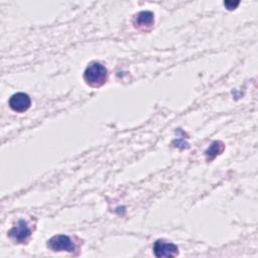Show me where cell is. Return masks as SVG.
Instances as JSON below:
<instances>
[{"mask_svg":"<svg viewBox=\"0 0 258 258\" xmlns=\"http://www.w3.org/2000/svg\"><path fill=\"white\" fill-rule=\"evenodd\" d=\"M154 22V15L151 11H141L135 15L134 25L138 28L149 27Z\"/></svg>","mask_w":258,"mask_h":258,"instance_id":"8992f818","label":"cell"},{"mask_svg":"<svg viewBox=\"0 0 258 258\" xmlns=\"http://www.w3.org/2000/svg\"><path fill=\"white\" fill-rule=\"evenodd\" d=\"M108 79L107 69L100 62H91L84 72V80L87 85L93 88L103 86Z\"/></svg>","mask_w":258,"mask_h":258,"instance_id":"6da1fadb","label":"cell"},{"mask_svg":"<svg viewBox=\"0 0 258 258\" xmlns=\"http://www.w3.org/2000/svg\"><path fill=\"white\" fill-rule=\"evenodd\" d=\"M47 247L52 251L73 252L75 245L70 237L66 235H55L47 241Z\"/></svg>","mask_w":258,"mask_h":258,"instance_id":"7a4b0ae2","label":"cell"},{"mask_svg":"<svg viewBox=\"0 0 258 258\" xmlns=\"http://www.w3.org/2000/svg\"><path fill=\"white\" fill-rule=\"evenodd\" d=\"M153 253L156 257H175L178 254V248L173 243L163 240H156L153 245Z\"/></svg>","mask_w":258,"mask_h":258,"instance_id":"3957f363","label":"cell"},{"mask_svg":"<svg viewBox=\"0 0 258 258\" xmlns=\"http://www.w3.org/2000/svg\"><path fill=\"white\" fill-rule=\"evenodd\" d=\"M225 145L222 141H214L209 147L208 149L205 151V156L207 161H212L217 155L221 154L224 151Z\"/></svg>","mask_w":258,"mask_h":258,"instance_id":"52a82bcc","label":"cell"},{"mask_svg":"<svg viewBox=\"0 0 258 258\" xmlns=\"http://www.w3.org/2000/svg\"><path fill=\"white\" fill-rule=\"evenodd\" d=\"M239 1H237V2H233V1H225L224 2V4H225V6L229 9V10H232V9H235L238 5H239Z\"/></svg>","mask_w":258,"mask_h":258,"instance_id":"ba28073f","label":"cell"},{"mask_svg":"<svg viewBox=\"0 0 258 258\" xmlns=\"http://www.w3.org/2000/svg\"><path fill=\"white\" fill-rule=\"evenodd\" d=\"M30 98L27 94L25 93H16L14 95H12L9 99V107L18 113H22L24 111H26L29 107H30Z\"/></svg>","mask_w":258,"mask_h":258,"instance_id":"277c9868","label":"cell"},{"mask_svg":"<svg viewBox=\"0 0 258 258\" xmlns=\"http://www.w3.org/2000/svg\"><path fill=\"white\" fill-rule=\"evenodd\" d=\"M9 237L17 243H24L30 236V230L25 221L20 220L8 232Z\"/></svg>","mask_w":258,"mask_h":258,"instance_id":"5b68a950","label":"cell"}]
</instances>
